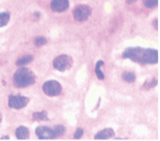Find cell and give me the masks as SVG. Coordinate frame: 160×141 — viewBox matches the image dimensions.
<instances>
[{"mask_svg":"<svg viewBox=\"0 0 160 141\" xmlns=\"http://www.w3.org/2000/svg\"><path fill=\"white\" fill-rule=\"evenodd\" d=\"M10 20L9 13H0V27L6 26Z\"/></svg>","mask_w":160,"mask_h":141,"instance_id":"cell-13","label":"cell"},{"mask_svg":"<svg viewBox=\"0 0 160 141\" xmlns=\"http://www.w3.org/2000/svg\"><path fill=\"white\" fill-rule=\"evenodd\" d=\"M43 92L49 96H59L62 92V86L57 81H48L43 85Z\"/></svg>","mask_w":160,"mask_h":141,"instance_id":"cell-4","label":"cell"},{"mask_svg":"<svg viewBox=\"0 0 160 141\" xmlns=\"http://www.w3.org/2000/svg\"><path fill=\"white\" fill-rule=\"evenodd\" d=\"M14 85L18 88H27L33 85L35 82V76L28 68H20L14 74Z\"/></svg>","mask_w":160,"mask_h":141,"instance_id":"cell-1","label":"cell"},{"mask_svg":"<svg viewBox=\"0 0 160 141\" xmlns=\"http://www.w3.org/2000/svg\"><path fill=\"white\" fill-rule=\"evenodd\" d=\"M114 135V131L112 129H105L100 131L98 134H96V139H108Z\"/></svg>","mask_w":160,"mask_h":141,"instance_id":"cell-9","label":"cell"},{"mask_svg":"<svg viewBox=\"0 0 160 141\" xmlns=\"http://www.w3.org/2000/svg\"><path fill=\"white\" fill-rule=\"evenodd\" d=\"M33 119L35 121H46L47 118V113L42 111V112H35L33 113Z\"/></svg>","mask_w":160,"mask_h":141,"instance_id":"cell-16","label":"cell"},{"mask_svg":"<svg viewBox=\"0 0 160 141\" xmlns=\"http://www.w3.org/2000/svg\"><path fill=\"white\" fill-rule=\"evenodd\" d=\"M91 8L88 6V5H79L77 6L74 11H73V16H74V19L77 21H85L89 16L91 15Z\"/></svg>","mask_w":160,"mask_h":141,"instance_id":"cell-5","label":"cell"},{"mask_svg":"<svg viewBox=\"0 0 160 141\" xmlns=\"http://www.w3.org/2000/svg\"><path fill=\"white\" fill-rule=\"evenodd\" d=\"M1 120H2V117H1V115H0V123H1Z\"/></svg>","mask_w":160,"mask_h":141,"instance_id":"cell-23","label":"cell"},{"mask_svg":"<svg viewBox=\"0 0 160 141\" xmlns=\"http://www.w3.org/2000/svg\"><path fill=\"white\" fill-rule=\"evenodd\" d=\"M156 23H157V20H155V21H154V26L157 28V25H156Z\"/></svg>","mask_w":160,"mask_h":141,"instance_id":"cell-22","label":"cell"},{"mask_svg":"<svg viewBox=\"0 0 160 141\" xmlns=\"http://www.w3.org/2000/svg\"><path fill=\"white\" fill-rule=\"evenodd\" d=\"M36 135L40 139H51L54 138V131L50 128L39 127L36 129Z\"/></svg>","mask_w":160,"mask_h":141,"instance_id":"cell-8","label":"cell"},{"mask_svg":"<svg viewBox=\"0 0 160 141\" xmlns=\"http://www.w3.org/2000/svg\"><path fill=\"white\" fill-rule=\"evenodd\" d=\"M16 135L19 139H28L29 137V130L26 127H19L16 129Z\"/></svg>","mask_w":160,"mask_h":141,"instance_id":"cell-10","label":"cell"},{"mask_svg":"<svg viewBox=\"0 0 160 141\" xmlns=\"http://www.w3.org/2000/svg\"><path fill=\"white\" fill-rule=\"evenodd\" d=\"M83 135V129H77L75 131V134H74V138L78 139V138H81Z\"/></svg>","mask_w":160,"mask_h":141,"instance_id":"cell-20","label":"cell"},{"mask_svg":"<svg viewBox=\"0 0 160 141\" xmlns=\"http://www.w3.org/2000/svg\"><path fill=\"white\" fill-rule=\"evenodd\" d=\"M143 5L148 8H154L158 5V0H143Z\"/></svg>","mask_w":160,"mask_h":141,"instance_id":"cell-18","label":"cell"},{"mask_svg":"<svg viewBox=\"0 0 160 141\" xmlns=\"http://www.w3.org/2000/svg\"><path fill=\"white\" fill-rule=\"evenodd\" d=\"M28 103V98L22 96H9V106L14 109H21L27 106Z\"/></svg>","mask_w":160,"mask_h":141,"instance_id":"cell-6","label":"cell"},{"mask_svg":"<svg viewBox=\"0 0 160 141\" xmlns=\"http://www.w3.org/2000/svg\"><path fill=\"white\" fill-rule=\"evenodd\" d=\"M46 43H47V40H46L45 37L40 36V37H36L34 39V45L37 46V47H41V46L45 45Z\"/></svg>","mask_w":160,"mask_h":141,"instance_id":"cell-17","label":"cell"},{"mask_svg":"<svg viewBox=\"0 0 160 141\" xmlns=\"http://www.w3.org/2000/svg\"><path fill=\"white\" fill-rule=\"evenodd\" d=\"M69 6L68 0H53L51 3V9L54 12L61 13L66 11Z\"/></svg>","mask_w":160,"mask_h":141,"instance_id":"cell-7","label":"cell"},{"mask_svg":"<svg viewBox=\"0 0 160 141\" xmlns=\"http://www.w3.org/2000/svg\"><path fill=\"white\" fill-rule=\"evenodd\" d=\"M123 80L128 82V83H134L136 80V75L132 72H125L122 75Z\"/></svg>","mask_w":160,"mask_h":141,"instance_id":"cell-15","label":"cell"},{"mask_svg":"<svg viewBox=\"0 0 160 141\" xmlns=\"http://www.w3.org/2000/svg\"><path fill=\"white\" fill-rule=\"evenodd\" d=\"M33 59V57L31 56V54H26V56H23L22 58H20L18 60H17V65L19 66H22L25 64H28L29 62Z\"/></svg>","mask_w":160,"mask_h":141,"instance_id":"cell-11","label":"cell"},{"mask_svg":"<svg viewBox=\"0 0 160 141\" xmlns=\"http://www.w3.org/2000/svg\"><path fill=\"white\" fill-rule=\"evenodd\" d=\"M53 131H54V138H57V137L63 135V134H65V131H66V129L63 126H62V125H58V126L53 129Z\"/></svg>","mask_w":160,"mask_h":141,"instance_id":"cell-12","label":"cell"},{"mask_svg":"<svg viewBox=\"0 0 160 141\" xmlns=\"http://www.w3.org/2000/svg\"><path fill=\"white\" fill-rule=\"evenodd\" d=\"M53 65L54 68L59 70V71H66L72 65V59L67 54H62L54 59Z\"/></svg>","mask_w":160,"mask_h":141,"instance_id":"cell-3","label":"cell"},{"mask_svg":"<svg viewBox=\"0 0 160 141\" xmlns=\"http://www.w3.org/2000/svg\"><path fill=\"white\" fill-rule=\"evenodd\" d=\"M156 84H157V80L155 79V78H153V79L151 80V81H149V82H147V83L145 84V89L148 90V89L153 88Z\"/></svg>","mask_w":160,"mask_h":141,"instance_id":"cell-19","label":"cell"},{"mask_svg":"<svg viewBox=\"0 0 160 141\" xmlns=\"http://www.w3.org/2000/svg\"><path fill=\"white\" fill-rule=\"evenodd\" d=\"M136 1V0H126V2L128 3V4H132V3H134Z\"/></svg>","mask_w":160,"mask_h":141,"instance_id":"cell-21","label":"cell"},{"mask_svg":"<svg viewBox=\"0 0 160 141\" xmlns=\"http://www.w3.org/2000/svg\"><path fill=\"white\" fill-rule=\"evenodd\" d=\"M103 64V61L100 60L97 62V65H96V75H97V77L99 78L100 80H103L105 79V75H103V73L102 72L101 70V66Z\"/></svg>","mask_w":160,"mask_h":141,"instance_id":"cell-14","label":"cell"},{"mask_svg":"<svg viewBox=\"0 0 160 141\" xmlns=\"http://www.w3.org/2000/svg\"><path fill=\"white\" fill-rule=\"evenodd\" d=\"M147 53L148 49H142L140 47L129 48L123 53V58L130 59L138 63H147Z\"/></svg>","mask_w":160,"mask_h":141,"instance_id":"cell-2","label":"cell"}]
</instances>
